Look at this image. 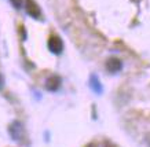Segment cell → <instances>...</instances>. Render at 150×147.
Segmentation results:
<instances>
[{
  "instance_id": "obj_1",
  "label": "cell",
  "mask_w": 150,
  "mask_h": 147,
  "mask_svg": "<svg viewBox=\"0 0 150 147\" xmlns=\"http://www.w3.org/2000/svg\"><path fill=\"white\" fill-rule=\"evenodd\" d=\"M8 135L14 142H22L25 139V128L23 124L19 121H13L8 127Z\"/></svg>"
},
{
  "instance_id": "obj_2",
  "label": "cell",
  "mask_w": 150,
  "mask_h": 147,
  "mask_svg": "<svg viewBox=\"0 0 150 147\" xmlns=\"http://www.w3.org/2000/svg\"><path fill=\"white\" fill-rule=\"evenodd\" d=\"M25 11L30 18L36 19V21H41L43 18V13H41L40 6L36 3V0H25Z\"/></svg>"
},
{
  "instance_id": "obj_3",
  "label": "cell",
  "mask_w": 150,
  "mask_h": 147,
  "mask_svg": "<svg viewBox=\"0 0 150 147\" xmlns=\"http://www.w3.org/2000/svg\"><path fill=\"white\" fill-rule=\"evenodd\" d=\"M47 47H48V50L55 54V55H61L62 52H64V41H62V39L58 36V34H52V36L48 39V43H47Z\"/></svg>"
},
{
  "instance_id": "obj_4",
  "label": "cell",
  "mask_w": 150,
  "mask_h": 147,
  "mask_svg": "<svg viewBox=\"0 0 150 147\" xmlns=\"http://www.w3.org/2000/svg\"><path fill=\"white\" fill-rule=\"evenodd\" d=\"M105 68H106V70H108L110 74H116V73H118V72H121V69H123V62H121V59H118L116 56H110L109 59L106 60Z\"/></svg>"
},
{
  "instance_id": "obj_5",
  "label": "cell",
  "mask_w": 150,
  "mask_h": 147,
  "mask_svg": "<svg viewBox=\"0 0 150 147\" xmlns=\"http://www.w3.org/2000/svg\"><path fill=\"white\" fill-rule=\"evenodd\" d=\"M61 85H62V78L59 77L58 74L50 76V77L46 80V84H44L46 89L50 92H57L59 88H61Z\"/></svg>"
},
{
  "instance_id": "obj_6",
  "label": "cell",
  "mask_w": 150,
  "mask_h": 147,
  "mask_svg": "<svg viewBox=\"0 0 150 147\" xmlns=\"http://www.w3.org/2000/svg\"><path fill=\"white\" fill-rule=\"evenodd\" d=\"M88 83H90V88L95 92L96 95H100V94L103 92V87H102V83H100V80L98 78V76L91 74V76H90V81H88Z\"/></svg>"
},
{
  "instance_id": "obj_7",
  "label": "cell",
  "mask_w": 150,
  "mask_h": 147,
  "mask_svg": "<svg viewBox=\"0 0 150 147\" xmlns=\"http://www.w3.org/2000/svg\"><path fill=\"white\" fill-rule=\"evenodd\" d=\"M10 3H11V6H13L15 10H21L23 6H25L23 0H10Z\"/></svg>"
},
{
  "instance_id": "obj_8",
  "label": "cell",
  "mask_w": 150,
  "mask_h": 147,
  "mask_svg": "<svg viewBox=\"0 0 150 147\" xmlns=\"http://www.w3.org/2000/svg\"><path fill=\"white\" fill-rule=\"evenodd\" d=\"M103 147H116V144H113L112 142H105Z\"/></svg>"
},
{
  "instance_id": "obj_9",
  "label": "cell",
  "mask_w": 150,
  "mask_h": 147,
  "mask_svg": "<svg viewBox=\"0 0 150 147\" xmlns=\"http://www.w3.org/2000/svg\"><path fill=\"white\" fill-rule=\"evenodd\" d=\"M3 84H4V80H3V76L0 74V89L3 88Z\"/></svg>"
},
{
  "instance_id": "obj_10",
  "label": "cell",
  "mask_w": 150,
  "mask_h": 147,
  "mask_svg": "<svg viewBox=\"0 0 150 147\" xmlns=\"http://www.w3.org/2000/svg\"><path fill=\"white\" fill-rule=\"evenodd\" d=\"M86 147H98V144H95V143H90V144H87Z\"/></svg>"
}]
</instances>
